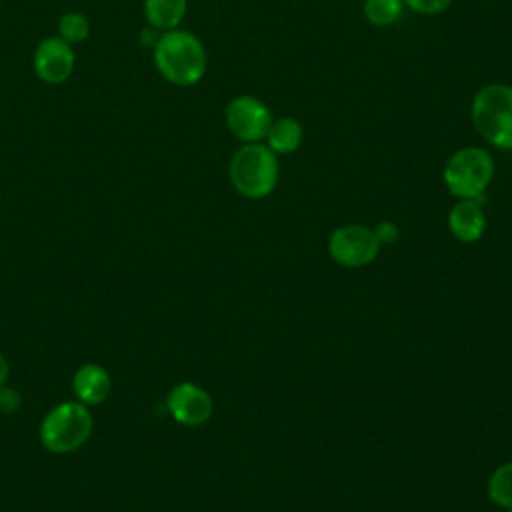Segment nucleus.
I'll return each instance as SVG.
<instances>
[{
	"mask_svg": "<svg viewBox=\"0 0 512 512\" xmlns=\"http://www.w3.org/2000/svg\"><path fill=\"white\" fill-rule=\"evenodd\" d=\"M154 64L162 78L176 86L198 84L208 68L206 48L188 30H168L154 44Z\"/></svg>",
	"mask_w": 512,
	"mask_h": 512,
	"instance_id": "1",
	"label": "nucleus"
},
{
	"mask_svg": "<svg viewBox=\"0 0 512 512\" xmlns=\"http://www.w3.org/2000/svg\"><path fill=\"white\" fill-rule=\"evenodd\" d=\"M228 176L240 196L252 200L266 198L278 184V158L266 144H242L230 158Z\"/></svg>",
	"mask_w": 512,
	"mask_h": 512,
	"instance_id": "2",
	"label": "nucleus"
},
{
	"mask_svg": "<svg viewBox=\"0 0 512 512\" xmlns=\"http://www.w3.org/2000/svg\"><path fill=\"white\" fill-rule=\"evenodd\" d=\"M470 120L488 144L512 152V86L502 82L482 86L472 98Z\"/></svg>",
	"mask_w": 512,
	"mask_h": 512,
	"instance_id": "3",
	"label": "nucleus"
},
{
	"mask_svg": "<svg viewBox=\"0 0 512 512\" xmlns=\"http://www.w3.org/2000/svg\"><path fill=\"white\" fill-rule=\"evenodd\" d=\"M94 418L86 404L66 400L56 404L40 424V442L54 454H68L80 448L92 434Z\"/></svg>",
	"mask_w": 512,
	"mask_h": 512,
	"instance_id": "4",
	"label": "nucleus"
},
{
	"mask_svg": "<svg viewBox=\"0 0 512 512\" xmlns=\"http://www.w3.org/2000/svg\"><path fill=\"white\" fill-rule=\"evenodd\" d=\"M494 178V158L482 146L458 148L444 164L442 180L456 198H482Z\"/></svg>",
	"mask_w": 512,
	"mask_h": 512,
	"instance_id": "5",
	"label": "nucleus"
},
{
	"mask_svg": "<svg viewBox=\"0 0 512 512\" xmlns=\"http://www.w3.org/2000/svg\"><path fill=\"white\" fill-rule=\"evenodd\" d=\"M380 240L368 226L346 224L336 228L328 238V254L334 262L346 268H362L376 260Z\"/></svg>",
	"mask_w": 512,
	"mask_h": 512,
	"instance_id": "6",
	"label": "nucleus"
},
{
	"mask_svg": "<svg viewBox=\"0 0 512 512\" xmlns=\"http://www.w3.org/2000/svg\"><path fill=\"white\" fill-rule=\"evenodd\" d=\"M226 126L234 138L244 144L262 142L272 124L270 106L252 94H240L232 98L224 112Z\"/></svg>",
	"mask_w": 512,
	"mask_h": 512,
	"instance_id": "7",
	"label": "nucleus"
},
{
	"mask_svg": "<svg viewBox=\"0 0 512 512\" xmlns=\"http://www.w3.org/2000/svg\"><path fill=\"white\" fill-rule=\"evenodd\" d=\"M166 410L182 426H202L210 420L214 404L202 386L194 382H180L170 388L166 396Z\"/></svg>",
	"mask_w": 512,
	"mask_h": 512,
	"instance_id": "8",
	"label": "nucleus"
},
{
	"mask_svg": "<svg viewBox=\"0 0 512 512\" xmlns=\"http://www.w3.org/2000/svg\"><path fill=\"white\" fill-rule=\"evenodd\" d=\"M74 50L60 36L44 38L34 50L32 66L36 76L46 84H62L70 78L74 70Z\"/></svg>",
	"mask_w": 512,
	"mask_h": 512,
	"instance_id": "9",
	"label": "nucleus"
},
{
	"mask_svg": "<svg viewBox=\"0 0 512 512\" xmlns=\"http://www.w3.org/2000/svg\"><path fill=\"white\" fill-rule=\"evenodd\" d=\"M448 228L460 242H476L486 230V214L480 198H462L448 212Z\"/></svg>",
	"mask_w": 512,
	"mask_h": 512,
	"instance_id": "10",
	"label": "nucleus"
},
{
	"mask_svg": "<svg viewBox=\"0 0 512 512\" xmlns=\"http://www.w3.org/2000/svg\"><path fill=\"white\" fill-rule=\"evenodd\" d=\"M112 378L108 370L100 364H84L72 376V392L78 402L86 406H96L110 396Z\"/></svg>",
	"mask_w": 512,
	"mask_h": 512,
	"instance_id": "11",
	"label": "nucleus"
},
{
	"mask_svg": "<svg viewBox=\"0 0 512 512\" xmlns=\"http://www.w3.org/2000/svg\"><path fill=\"white\" fill-rule=\"evenodd\" d=\"M266 146L278 156V154H292L300 148L304 140V128L302 122L292 116H282L272 120L268 132H266Z\"/></svg>",
	"mask_w": 512,
	"mask_h": 512,
	"instance_id": "12",
	"label": "nucleus"
},
{
	"mask_svg": "<svg viewBox=\"0 0 512 512\" xmlns=\"http://www.w3.org/2000/svg\"><path fill=\"white\" fill-rule=\"evenodd\" d=\"M188 10V0H144L146 22L154 30H174L180 26Z\"/></svg>",
	"mask_w": 512,
	"mask_h": 512,
	"instance_id": "13",
	"label": "nucleus"
},
{
	"mask_svg": "<svg viewBox=\"0 0 512 512\" xmlns=\"http://www.w3.org/2000/svg\"><path fill=\"white\" fill-rule=\"evenodd\" d=\"M488 498L512 512V460L500 464L488 478Z\"/></svg>",
	"mask_w": 512,
	"mask_h": 512,
	"instance_id": "14",
	"label": "nucleus"
},
{
	"mask_svg": "<svg viewBox=\"0 0 512 512\" xmlns=\"http://www.w3.org/2000/svg\"><path fill=\"white\" fill-rule=\"evenodd\" d=\"M404 8L406 6L402 0H364L362 12L372 26L384 28L398 22Z\"/></svg>",
	"mask_w": 512,
	"mask_h": 512,
	"instance_id": "15",
	"label": "nucleus"
},
{
	"mask_svg": "<svg viewBox=\"0 0 512 512\" xmlns=\"http://www.w3.org/2000/svg\"><path fill=\"white\" fill-rule=\"evenodd\" d=\"M90 34V22L82 12H66L58 20V36L70 46L84 42Z\"/></svg>",
	"mask_w": 512,
	"mask_h": 512,
	"instance_id": "16",
	"label": "nucleus"
},
{
	"mask_svg": "<svg viewBox=\"0 0 512 512\" xmlns=\"http://www.w3.org/2000/svg\"><path fill=\"white\" fill-rule=\"evenodd\" d=\"M402 2L408 10H412L416 14L436 16V14H442L444 10H448L454 0H402Z\"/></svg>",
	"mask_w": 512,
	"mask_h": 512,
	"instance_id": "17",
	"label": "nucleus"
},
{
	"mask_svg": "<svg viewBox=\"0 0 512 512\" xmlns=\"http://www.w3.org/2000/svg\"><path fill=\"white\" fill-rule=\"evenodd\" d=\"M22 398L14 388L0 386V414H14L20 410Z\"/></svg>",
	"mask_w": 512,
	"mask_h": 512,
	"instance_id": "18",
	"label": "nucleus"
},
{
	"mask_svg": "<svg viewBox=\"0 0 512 512\" xmlns=\"http://www.w3.org/2000/svg\"><path fill=\"white\" fill-rule=\"evenodd\" d=\"M374 232H376L380 244H382V242H392V240L396 238V234H398V232H396V226H394L392 222H380Z\"/></svg>",
	"mask_w": 512,
	"mask_h": 512,
	"instance_id": "19",
	"label": "nucleus"
},
{
	"mask_svg": "<svg viewBox=\"0 0 512 512\" xmlns=\"http://www.w3.org/2000/svg\"><path fill=\"white\" fill-rule=\"evenodd\" d=\"M8 372H10L8 360H6V356L0 352V386H4V384H6V380H8Z\"/></svg>",
	"mask_w": 512,
	"mask_h": 512,
	"instance_id": "20",
	"label": "nucleus"
}]
</instances>
